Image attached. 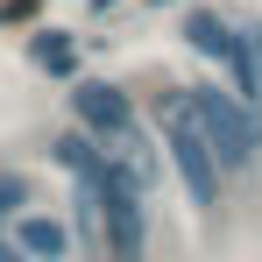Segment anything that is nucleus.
<instances>
[{"label":"nucleus","instance_id":"f03ea898","mask_svg":"<svg viewBox=\"0 0 262 262\" xmlns=\"http://www.w3.org/2000/svg\"><path fill=\"white\" fill-rule=\"evenodd\" d=\"M92 199V220H99V248L106 262H149V213H142V191L114 163H99L92 177H78Z\"/></svg>","mask_w":262,"mask_h":262},{"label":"nucleus","instance_id":"7ed1b4c3","mask_svg":"<svg viewBox=\"0 0 262 262\" xmlns=\"http://www.w3.org/2000/svg\"><path fill=\"white\" fill-rule=\"evenodd\" d=\"M71 114H78V135H92L106 156H121L128 142H142V128H135V106H128V92L121 85H78L71 92Z\"/></svg>","mask_w":262,"mask_h":262},{"label":"nucleus","instance_id":"423d86ee","mask_svg":"<svg viewBox=\"0 0 262 262\" xmlns=\"http://www.w3.org/2000/svg\"><path fill=\"white\" fill-rule=\"evenodd\" d=\"M14 248L29 262H64V248H71V234L57 227V220H43V213H29L21 227H14Z\"/></svg>","mask_w":262,"mask_h":262},{"label":"nucleus","instance_id":"20e7f679","mask_svg":"<svg viewBox=\"0 0 262 262\" xmlns=\"http://www.w3.org/2000/svg\"><path fill=\"white\" fill-rule=\"evenodd\" d=\"M163 142H170V163H177V177H184V191H191V206H199V213H213V206H220V163H213V149H206V135L191 128L184 99L170 106Z\"/></svg>","mask_w":262,"mask_h":262},{"label":"nucleus","instance_id":"0eeeda50","mask_svg":"<svg viewBox=\"0 0 262 262\" xmlns=\"http://www.w3.org/2000/svg\"><path fill=\"white\" fill-rule=\"evenodd\" d=\"M29 57H36L43 71H71V36H57V29H43V36H29Z\"/></svg>","mask_w":262,"mask_h":262},{"label":"nucleus","instance_id":"1a4fd4ad","mask_svg":"<svg viewBox=\"0 0 262 262\" xmlns=\"http://www.w3.org/2000/svg\"><path fill=\"white\" fill-rule=\"evenodd\" d=\"M21 199H29V184H21V177H7V170H0V220H7V213H21Z\"/></svg>","mask_w":262,"mask_h":262},{"label":"nucleus","instance_id":"6e6552de","mask_svg":"<svg viewBox=\"0 0 262 262\" xmlns=\"http://www.w3.org/2000/svg\"><path fill=\"white\" fill-rule=\"evenodd\" d=\"M234 36H241V64H248V85H255V99H262V21H241Z\"/></svg>","mask_w":262,"mask_h":262},{"label":"nucleus","instance_id":"f257e3e1","mask_svg":"<svg viewBox=\"0 0 262 262\" xmlns=\"http://www.w3.org/2000/svg\"><path fill=\"white\" fill-rule=\"evenodd\" d=\"M177 99H184L191 128L206 135V149H213L220 177H241V170H255V163H262V121L234 99V92H220V85H191V92H177Z\"/></svg>","mask_w":262,"mask_h":262},{"label":"nucleus","instance_id":"39448f33","mask_svg":"<svg viewBox=\"0 0 262 262\" xmlns=\"http://www.w3.org/2000/svg\"><path fill=\"white\" fill-rule=\"evenodd\" d=\"M184 43L199 50V57H213L220 71L234 78V99H255L248 64H241V36H234V21H227L220 7H191V14H184Z\"/></svg>","mask_w":262,"mask_h":262},{"label":"nucleus","instance_id":"9b49d317","mask_svg":"<svg viewBox=\"0 0 262 262\" xmlns=\"http://www.w3.org/2000/svg\"><path fill=\"white\" fill-rule=\"evenodd\" d=\"M99 7H114V0H99Z\"/></svg>","mask_w":262,"mask_h":262},{"label":"nucleus","instance_id":"9d476101","mask_svg":"<svg viewBox=\"0 0 262 262\" xmlns=\"http://www.w3.org/2000/svg\"><path fill=\"white\" fill-rule=\"evenodd\" d=\"M0 262H29V255H21V248H14V241H7V234H0Z\"/></svg>","mask_w":262,"mask_h":262}]
</instances>
